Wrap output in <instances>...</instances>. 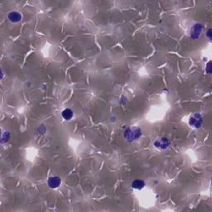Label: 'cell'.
I'll list each match as a JSON object with an SVG mask.
<instances>
[{
    "instance_id": "obj_1",
    "label": "cell",
    "mask_w": 212,
    "mask_h": 212,
    "mask_svg": "<svg viewBox=\"0 0 212 212\" xmlns=\"http://www.w3.org/2000/svg\"><path fill=\"white\" fill-rule=\"evenodd\" d=\"M142 133L141 129L136 127L133 128H128L124 132V138H125L128 141L133 142L137 140L139 138H140Z\"/></svg>"
},
{
    "instance_id": "obj_2",
    "label": "cell",
    "mask_w": 212,
    "mask_h": 212,
    "mask_svg": "<svg viewBox=\"0 0 212 212\" xmlns=\"http://www.w3.org/2000/svg\"><path fill=\"white\" fill-rule=\"evenodd\" d=\"M202 117L200 114H195L191 118L189 121V123L191 126H193L195 128H200L202 125Z\"/></svg>"
},
{
    "instance_id": "obj_3",
    "label": "cell",
    "mask_w": 212,
    "mask_h": 212,
    "mask_svg": "<svg viewBox=\"0 0 212 212\" xmlns=\"http://www.w3.org/2000/svg\"><path fill=\"white\" fill-rule=\"evenodd\" d=\"M202 25L201 23H196L192 27V31H191V37L192 39H197L200 37L202 32Z\"/></svg>"
},
{
    "instance_id": "obj_4",
    "label": "cell",
    "mask_w": 212,
    "mask_h": 212,
    "mask_svg": "<svg viewBox=\"0 0 212 212\" xmlns=\"http://www.w3.org/2000/svg\"><path fill=\"white\" fill-rule=\"evenodd\" d=\"M48 186L51 187V188H52V189H55V188H57V187H59L61 183H62V180H61V178L59 177H52L48 179Z\"/></svg>"
},
{
    "instance_id": "obj_5",
    "label": "cell",
    "mask_w": 212,
    "mask_h": 212,
    "mask_svg": "<svg viewBox=\"0 0 212 212\" xmlns=\"http://www.w3.org/2000/svg\"><path fill=\"white\" fill-rule=\"evenodd\" d=\"M169 144H170V143H169V141L167 140V139L163 138V139H158V140H157V141L155 142L154 145H155L156 148H160V149H165V148H166L169 146Z\"/></svg>"
},
{
    "instance_id": "obj_6",
    "label": "cell",
    "mask_w": 212,
    "mask_h": 212,
    "mask_svg": "<svg viewBox=\"0 0 212 212\" xmlns=\"http://www.w3.org/2000/svg\"><path fill=\"white\" fill-rule=\"evenodd\" d=\"M8 19L12 23H19V21H21V19H22V16L19 12H11L8 14Z\"/></svg>"
},
{
    "instance_id": "obj_7",
    "label": "cell",
    "mask_w": 212,
    "mask_h": 212,
    "mask_svg": "<svg viewBox=\"0 0 212 212\" xmlns=\"http://www.w3.org/2000/svg\"><path fill=\"white\" fill-rule=\"evenodd\" d=\"M131 186H132L133 188H134V189L141 190L143 189L144 187V186H145V182H144L143 180H135L133 182Z\"/></svg>"
},
{
    "instance_id": "obj_8",
    "label": "cell",
    "mask_w": 212,
    "mask_h": 212,
    "mask_svg": "<svg viewBox=\"0 0 212 212\" xmlns=\"http://www.w3.org/2000/svg\"><path fill=\"white\" fill-rule=\"evenodd\" d=\"M62 114L63 119H66V120H70L73 117V112H72L71 110H70V109H66V110H63Z\"/></svg>"
},
{
    "instance_id": "obj_9",
    "label": "cell",
    "mask_w": 212,
    "mask_h": 212,
    "mask_svg": "<svg viewBox=\"0 0 212 212\" xmlns=\"http://www.w3.org/2000/svg\"><path fill=\"white\" fill-rule=\"evenodd\" d=\"M210 65H211V62H208L207 67H206V71H207L208 74H210V72H211V70H210V68H211V66H210Z\"/></svg>"
},
{
    "instance_id": "obj_10",
    "label": "cell",
    "mask_w": 212,
    "mask_h": 212,
    "mask_svg": "<svg viewBox=\"0 0 212 212\" xmlns=\"http://www.w3.org/2000/svg\"><path fill=\"white\" fill-rule=\"evenodd\" d=\"M212 30L210 29V28H209V29H208V31H207V32H206V36H207V37L209 39H211V37H212Z\"/></svg>"
}]
</instances>
